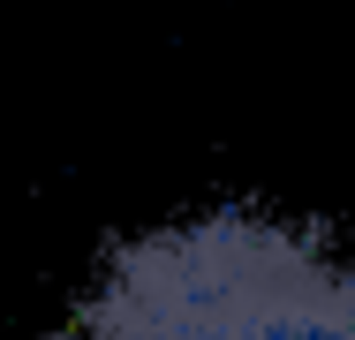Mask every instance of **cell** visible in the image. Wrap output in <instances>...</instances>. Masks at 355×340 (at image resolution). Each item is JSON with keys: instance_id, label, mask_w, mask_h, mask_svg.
Listing matches in <instances>:
<instances>
[{"instance_id": "cell-1", "label": "cell", "mask_w": 355, "mask_h": 340, "mask_svg": "<svg viewBox=\"0 0 355 340\" xmlns=\"http://www.w3.org/2000/svg\"><path fill=\"white\" fill-rule=\"evenodd\" d=\"M69 340H355V265L265 212H205L121 242Z\"/></svg>"}]
</instances>
